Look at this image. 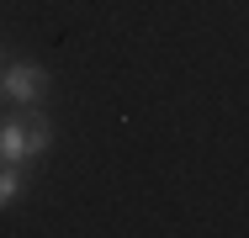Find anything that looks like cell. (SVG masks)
Listing matches in <instances>:
<instances>
[{"label":"cell","instance_id":"6da1fadb","mask_svg":"<svg viewBox=\"0 0 249 238\" xmlns=\"http://www.w3.org/2000/svg\"><path fill=\"white\" fill-rule=\"evenodd\" d=\"M53 143V127L43 117L32 122H0V164H21V159H43Z\"/></svg>","mask_w":249,"mask_h":238},{"label":"cell","instance_id":"7a4b0ae2","mask_svg":"<svg viewBox=\"0 0 249 238\" xmlns=\"http://www.w3.org/2000/svg\"><path fill=\"white\" fill-rule=\"evenodd\" d=\"M0 90L16 106H37L43 90H48V69H37V64H5L0 69Z\"/></svg>","mask_w":249,"mask_h":238},{"label":"cell","instance_id":"3957f363","mask_svg":"<svg viewBox=\"0 0 249 238\" xmlns=\"http://www.w3.org/2000/svg\"><path fill=\"white\" fill-rule=\"evenodd\" d=\"M21 186H27V180H21V170H16V164H5V170H0V206H11V201L21 196Z\"/></svg>","mask_w":249,"mask_h":238},{"label":"cell","instance_id":"277c9868","mask_svg":"<svg viewBox=\"0 0 249 238\" xmlns=\"http://www.w3.org/2000/svg\"><path fill=\"white\" fill-rule=\"evenodd\" d=\"M0 58H5V53H0Z\"/></svg>","mask_w":249,"mask_h":238}]
</instances>
